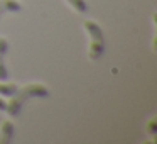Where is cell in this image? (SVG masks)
<instances>
[{
  "label": "cell",
  "instance_id": "6da1fadb",
  "mask_svg": "<svg viewBox=\"0 0 157 144\" xmlns=\"http://www.w3.org/2000/svg\"><path fill=\"white\" fill-rule=\"evenodd\" d=\"M49 90L41 83H34V85H27L22 90L17 88V92L12 95V100L7 103L5 110L9 112L10 117H19L22 114V109L25 107V103L32 98H48Z\"/></svg>",
  "mask_w": 157,
  "mask_h": 144
},
{
  "label": "cell",
  "instance_id": "7a4b0ae2",
  "mask_svg": "<svg viewBox=\"0 0 157 144\" xmlns=\"http://www.w3.org/2000/svg\"><path fill=\"white\" fill-rule=\"evenodd\" d=\"M83 26H85L86 32H88L90 39H91L88 56H90V59L96 61V59H100L105 54V36H103V31L95 21H85Z\"/></svg>",
  "mask_w": 157,
  "mask_h": 144
},
{
  "label": "cell",
  "instance_id": "3957f363",
  "mask_svg": "<svg viewBox=\"0 0 157 144\" xmlns=\"http://www.w3.org/2000/svg\"><path fill=\"white\" fill-rule=\"evenodd\" d=\"M9 53V41L0 38V82H9V68L5 65V56Z\"/></svg>",
  "mask_w": 157,
  "mask_h": 144
},
{
  "label": "cell",
  "instance_id": "277c9868",
  "mask_svg": "<svg viewBox=\"0 0 157 144\" xmlns=\"http://www.w3.org/2000/svg\"><path fill=\"white\" fill-rule=\"evenodd\" d=\"M14 139V124L12 122H4L0 129V144H10Z\"/></svg>",
  "mask_w": 157,
  "mask_h": 144
},
{
  "label": "cell",
  "instance_id": "5b68a950",
  "mask_svg": "<svg viewBox=\"0 0 157 144\" xmlns=\"http://www.w3.org/2000/svg\"><path fill=\"white\" fill-rule=\"evenodd\" d=\"M22 5L17 0H0V17L7 12H21Z\"/></svg>",
  "mask_w": 157,
  "mask_h": 144
},
{
  "label": "cell",
  "instance_id": "8992f818",
  "mask_svg": "<svg viewBox=\"0 0 157 144\" xmlns=\"http://www.w3.org/2000/svg\"><path fill=\"white\" fill-rule=\"evenodd\" d=\"M15 92H17V85H14V83H9V82H0V95L12 97Z\"/></svg>",
  "mask_w": 157,
  "mask_h": 144
},
{
  "label": "cell",
  "instance_id": "52a82bcc",
  "mask_svg": "<svg viewBox=\"0 0 157 144\" xmlns=\"http://www.w3.org/2000/svg\"><path fill=\"white\" fill-rule=\"evenodd\" d=\"M68 4L71 5L76 12H79V14H85V12L88 10V5H86L85 0H68Z\"/></svg>",
  "mask_w": 157,
  "mask_h": 144
},
{
  "label": "cell",
  "instance_id": "ba28073f",
  "mask_svg": "<svg viewBox=\"0 0 157 144\" xmlns=\"http://www.w3.org/2000/svg\"><path fill=\"white\" fill-rule=\"evenodd\" d=\"M5 107H7V103L4 102V98H0V110H5Z\"/></svg>",
  "mask_w": 157,
  "mask_h": 144
}]
</instances>
